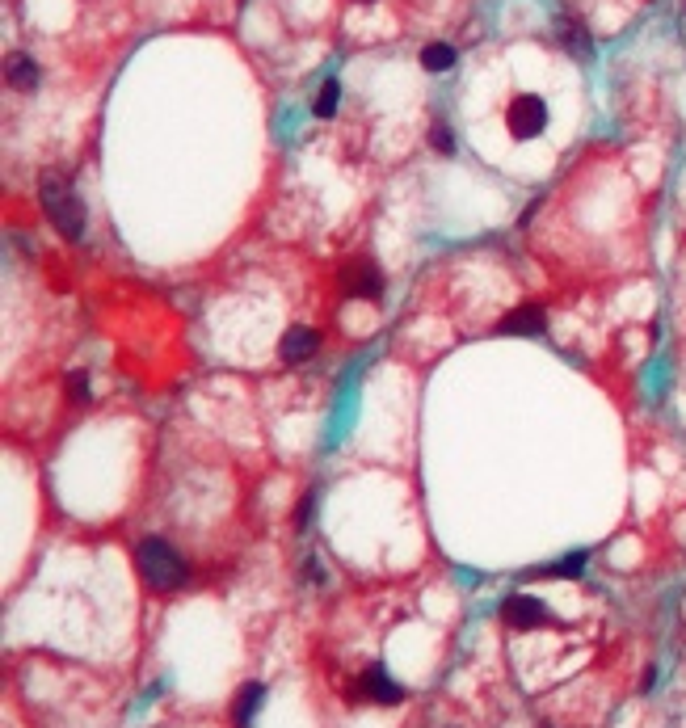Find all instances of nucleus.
I'll list each match as a JSON object with an SVG mask.
<instances>
[{
  "label": "nucleus",
  "mask_w": 686,
  "mask_h": 728,
  "mask_svg": "<svg viewBox=\"0 0 686 728\" xmlns=\"http://www.w3.org/2000/svg\"><path fill=\"white\" fill-rule=\"evenodd\" d=\"M38 198H43V211H47L51 224L59 228V236L76 240L80 232H85V202L72 194V186L64 177L47 173L43 181H38Z\"/></svg>",
  "instance_id": "1"
},
{
  "label": "nucleus",
  "mask_w": 686,
  "mask_h": 728,
  "mask_svg": "<svg viewBox=\"0 0 686 728\" xmlns=\"http://www.w3.org/2000/svg\"><path fill=\"white\" fill-rule=\"evenodd\" d=\"M501 333H510V337H539L543 333V308L527 303V308L510 312L506 320H501Z\"/></svg>",
  "instance_id": "8"
},
{
  "label": "nucleus",
  "mask_w": 686,
  "mask_h": 728,
  "mask_svg": "<svg viewBox=\"0 0 686 728\" xmlns=\"http://www.w3.org/2000/svg\"><path fill=\"white\" fill-rule=\"evenodd\" d=\"M358 695L362 699H371V703H400L405 699V691H400V686L383 674V670H367L358 678Z\"/></svg>",
  "instance_id": "7"
},
{
  "label": "nucleus",
  "mask_w": 686,
  "mask_h": 728,
  "mask_svg": "<svg viewBox=\"0 0 686 728\" xmlns=\"http://www.w3.org/2000/svg\"><path fill=\"white\" fill-rule=\"evenodd\" d=\"M581 569H585V552H573L560 564H552V569H543V577H581Z\"/></svg>",
  "instance_id": "14"
},
{
  "label": "nucleus",
  "mask_w": 686,
  "mask_h": 728,
  "mask_svg": "<svg viewBox=\"0 0 686 728\" xmlns=\"http://www.w3.org/2000/svg\"><path fill=\"white\" fill-rule=\"evenodd\" d=\"M261 699H266V686H261V682H245V686H240V695H236V703H232V720H236V728H249V724H253Z\"/></svg>",
  "instance_id": "9"
},
{
  "label": "nucleus",
  "mask_w": 686,
  "mask_h": 728,
  "mask_svg": "<svg viewBox=\"0 0 686 728\" xmlns=\"http://www.w3.org/2000/svg\"><path fill=\"white\" fill-rule=\"evenodd\" d=\"M421 68H426V72H447V68H455V47L451 43H430L426 51H421Z\"/></svg>",
  "instance_id": "12"
},
{
  "label": "nucleus",
  "mask_w": 686,
  "mask_h": 728,
  "mask_svg": "<svg viewBox=\"0 0 686 728\" xmlns=\"http://www.w3.org/2000/svg\"><path fill=\"white\" fill-rule=\"evenodd\" d=\"M341 287H346V295H354V299H379L383 274L375 270V261H350V266L341 270Z\"/></svg>",
  "instance_id": "5"
},
{
  "label": "nucleus",
  "mask_w": 686,
  "mask_h": 728,
  "mask_svg": "<svg viewBox=\"0 0 686 728\" xmlns=\"http://www.w3.org/2000/svg\"><path fill=\"white\" fill-rule=\"evenodd\" d=\"M506 127H510L514 139H535V135H543V127H548V106H543V97H535V93L514 97L510 110H506Z\"/></svg>",
  "instance_id": "3"
},
{
  "label": "nucleus",
  "mask_w": 686,
  "mask_h": 728,
  "mask_svg": "<svg viewBox=\"0 0 686 728\" xmlns=\"http://www.w3.org/2000/svg\"><path fill=\"white\" fill-rule=\"evenodd\" d=\"M556 34H560V43H564V51H569V55H581V59L594 55L590 34H585V26H577L573 17H560V22H556Z\"/></svg>",
  "instance_id": "11"
},
{
  "label": "nucleus",
  "mask_w": 686,
  "mask_h": 728,
  "mask_svg": "<svg viewBox=\"0 0 686 728\" xmlns=\"http://www.w3.org/2000/svg\"><path fill=\"white\" fill-rule=\"evenodd\" d=\"M64 388H68V400H80V404H85V400L93 396V392H89V375H85V371H72Z\"/></svg>",
  "instance_id": "15"
},
{
  "label": "nucleus",
  "mask_w": 686,
  "mask_h": 728,
  "mask_svg": "<svg viewBox=\"0 0 686 728\" xmlns=\"http://www.w3.org/2000/svg\"><path fill=\"white\" fill-rule=\"evenodd\" d=\"M5 76H9V85L13 89H38V80H43V72H38V64L30 55H9V64H5Z\"/></svg>",
  "instance_id": "10"
},
{
  "label": "nucleus",
  "mask_w": 686,
  "mask_h": 728,
  "mask_svg": "<svg viewBox=\"0 0 686 728\" xmlns=\"http://www.w3.org/2000/svg\"><path fill=\"white\" fill-rule=\"evenodd\" d=\"M430 148H434V152H455L451 131H447V127H434V131H430Z\"/></svg>",
  "instance_id": "16"
},
{
  "label": "nucleus",
  "mask_w": 686,
  "mask_h": 728,
  "mask_svg": "<svg viewBox=\"0 0 686 728\" xmlns=\"http://www.w3.org/2000/svg\"><path fill=\"white\" fill-rule=\"evenodd\" d=\"M337 101H341V85H337V80H325V85H320V97H316V114L320 118H333L337 114Z\"/></svg>",
  "instance_id": "13"
},
{
  "label": "nucleus",
  "mask_w": 686,
  "mask_h": 728,
  "mask_svg": "<svg viewBox=\"0 0 686 728\" xmlns=\"http://www.w3.org/2000/svg\"><path fill=\"white\" fill-rule=\"evenodd\" d=\"M135 560H139V573H144V581L152 585V590H160V594H169V590H181L186 585V560H181L165 539H144L139 543V552H135Z\"/></svg>",
  "instance_id": "2"
},
{
  "label": "nucleus",
  "mask_w": 686,
  "mask_h": 728,
  "mask_svg": "<svg viewBox=\"0 0 686 728\" xmlns=\"http://www.w3.org/2000/svg\"><path fill=\"white\" fill-rule=\"evenodd\" d=\"M501 619H506L510 628H518V632H531V628H543L552 615H548V606H543L539 598L514 594V598H506V606H501Z\"/></svg>",
  "instance_id": "4"
},
{
  "label": "nucleus",
  "mask_w": 686,
  "mask_h": 728,
  "mask_svg": "<svg viewBox=\"0 0 686 728\" xmlns=\"http://www.w3.org/2000/svg\"><path fill=\"white\" fill-rule=\"evenodd\" d=\"M316 350H320V333L308 329V325L287 329V333H282V346H278V354L287 358V362H308Z\"/></svg>",
  "instance_id": "6"
}]
</instances>
